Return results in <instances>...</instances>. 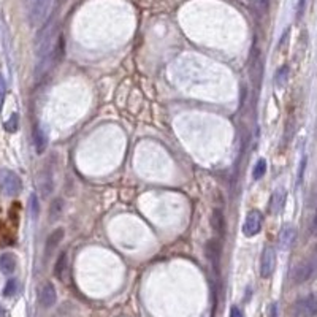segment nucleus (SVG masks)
<instances>
[{"mask_svg": "<svg viewBox=\"0 0 317 317\" xmlns=\"http://www.w3.org/2000/svg\"><path fill=\"white\" fill-rule=\"evenodd\" d=\"M51 8V0H29L27 5V21L30 27H38L46 21Z\"/></svg>", "mask_w": 317, "mask_h": 317, "instance_id": "1", "label": "nucleus"}, {"mask_svg": "<svg viewBox=\"0 0 317 317\" xmlns=\"http://www.w3.org/2000/svg\"><path fill=\"white\" fill-rule=\"evenodd\" d=\"M23 189V181L10 168H0V191L5 195H18Z\"/></svg>", "mask_w": 317, "mask_h": 317, "instance_id": "2", "label": "nucleus"}, {"mask_svg": "<svg viewBox=\"0 0 317 317\" xmlns=\"http://www.w3.org/2000/svg\"><path fill=\"white\" fill-rule=\"evenodd\" d=\"M317 271V252L311 254L308 259H306L303 264H300L293 271V282L295 284H303L308 279H311L314 276V273Z\"/></svg>", "mask_w": 317, "mask_h": 317, "instance_id": "3", "label": "nucleus"}, {"mask_svg": "<svg viewBox=\"0 0 317 317\" xmlns=\"http://www.w3.org/2000/svg\"><path fill=\"white\" fill-rule=\"evenodd\" d=\"M293 315L295 317H315L317 315V298L309 295L295 301L293 304Z\"/></svg>", "mask_w": 317, "mask_h": 317, "instance_id": "4", "label": "nucleus"}, {"mask_svg": "<svg viewBox=\"0 0 317 317\" xmlns=\"http://www.w3.org/2000/svg\"><path fill=\"white\" fill-rule=\"evenodd\" d=\"M276 268V250L273 246H267L260 259V276L267 279L270 278Z\"/></svg>", "mask_w": 317, "mask_h": 317, "instance_id": "5", "label": "nucleus"}, {"mask_svg": "<svg viewBox=\"0 0 317 317\" xmlns=\"http://www.w3.org/2000/svg\"><path fill=\"white\" fill-rule=\"evenodd\" d=\"M262 219H264V217H262L260 211H257V210L249 211L247 216H246V221L243 224L244 236H247V238L256 236L260 232V228H262Z\"/></svg>", "mask_w": 317, "mask_h": 317, "instance_id": "6", "label": "nucleus"}, {"mask_svg": "<svg viewBox=\"0 0 317 317\" xmlns=\"http://www.w3.org/2000/svg\"><path fill=\"white\" fill-rule=\"evenodd\" d=\"M38 300H40V304L43 306V308H51V306L56 304L57 293H56V289H54V286L51 282H46L45 286L41 287V290L38 293Z\"/></svg>", "mask_w": 317, "mask_h": 317, "instance_id": "7", "label": "nucleus"}, {"mask_svg": "<svg viewBox=\"0 0 317 317\" xmlns=\"http://www.w3.org/2000/svg\"><path fill=\"white\" fill-rule=\"evenodd\" d=\"M221 254H222V247H221L219 241H216V239H210L205 246V256L216 267V271H217V268H219Z\"/></svg>", "mask_w": 317, "mask_h": 317, "instance_id": "8", "label": "nucleus"}, {"mask_svg": "<svg viewBox=\"0 0 317 317\" xmlns=\"http://www.w3.org/2000/svg\"><path fill=\"white\" fill-rule=\"evenodd\" d=\"M286 199H287V192L286 189H276L271 195V200H270V210L273 214H279L282 211L284 205H286Z\"/></svg>", "mask_w": 317, "mask_h": 317, "instance_id": "9", "label": "nucleus"}, {"mask_svg": "<svg viewBox=\"0 0 317 317\" xmlns=\"http://www.w3.org/2000/svg\"><path fill=\"white\" fill-rule=\"evenodd\" d=\"M64 228H56L46 239V244H45V257H51V254L56 250V247L59 246V243L64 239Z\"/></svg>", "mask_w": 317, "mask_h": 317, "instance_id": "10", "label": "nucleus"}, {"mask_svg": "<svg viewBox=\"0 0 317 317\" xmlns=\"http://www.w3.org/2000/svg\"><path fill=\"white\" fill-rule=\"evenodd\" d=\"M32 138H34V146H35V151L38 152V154H43V152L46 151V135L45 132L41 130L40 125H35L34 130H32Z\"/></svg>", "mask_w": 317, "mask_h": 317, "instance_id": "11", "label": "nucleus"}, {"mask_svg": "<svg viewBox=\"0 0 317 317\" xmlns=\"http://www.w3.org/2000/svg\"><path fill=\"white\" fill-rule=\"evenodd\" d=\"M16 270V257L13 254H2L0 256V271L4 275H12V273Z\"/></svg>", "mask_w": 317, "mask_h": 317, "instance_id": "12", "label": "nucleus"}, {"mask_svg": "<svg viewBox=\"0 0 317 317\" xmlns=\"http://www.w3.org/2000/svg\"><path fill=\"white\" fill-rule=\"evenodd\" d=\"M211 228L217 233V235H224L225 232V219H224V214L221 210H213L211 214Z\"/></svg>", "mask_w": 317, "mask_h": 317, "instance_id": "13", "label": "nucleus"}, {"mask_svg": "<svg viewBox=\"0 0 317 317\" xmlns=\"http://www.w3.org/2000/svg\"><path fill=\"white\" fill-rule=\"evenodd\" d=\"M295 236H297V232H295L293 227H286L279 235V244L281 249H289L293 241H295Z\"/></svg>", "mask_w": 317, "mask_h": 317, "instance_id": "14", "label": "nucleus"}, {"mask_svg": "<svg viewBox=\"0 0 317 317\" xmlns=\"http://www.w3.org/2000/svg\"><path fill=\"white\" fill-rule=\"evenodd\" d=\"M65 268H67V252L64 250V252L59 254L57 260H56V265H54V276L62 279Z\"/></svg>", "mask_w": 317, "mask_h": 317, "instance_id": "15", "label": "nucleus"}, {"mask_svg": "<svg viewBox=\"0 0 317 317\" xmlns=\"http://www.w3.org/2000/svg\"><path fill=\"white\" fill-rule=\"evenodd\" d=\"M62 210H64L62 199H54L51 202V206H49V219H51V222L59 219V216L62 214Z\"/></svg>", "mask_w": 317, "mask_h": 317, "instance_id": "16", "label": "nucleus"}, {"mask_svg": "<svg viewBox=\"0 0 317 317\" xmlns=\"http://www.w3.org/2000/svg\"><path fill=\"white\" fill-rule=\"evenodd\" d=\"M265 173H267V160L259 159L257 163H256V167H254V171H252V178L256 181H259V179H262L265 176Z\"/></svg>", "mask_w": 317, "mask_h": 317, "instance_id": "17", "label": "nucleus"}, {"mask_svg": "<svg viewBox=\"0 0 317 317\" xmlns=\"http://www.w3.org/2000/svg\"><path fill=\"white\" fill-rule=\"evenodd\" d=\"M287 78H289V67L287 65H284V67H281L278 72H276V76H275V83L278 87H282L284 84L287 83Z\"/></svg>", "mask_w": 317, "mask_h": 317, "instance_id": "18", "label": "nucleus"}, {"mask_svg": "<svg viewBox=\"0 0 317 317\" xmlns=\"http://www.w3.org/2000/svg\"><path fill=\"white\" fill-rule=\"evenodd\" d=\"M29 206H30V216H32V219H37L38 214H40V206H38V197L35 194L30 195Z\"/></svg>", "mask_w": 317, "mask_h": 317, "instance_id": "19", "label": "nucleus"}, {"mask_svg": "<svg viewBox=\"0 0 317 317\" xmlns=\"http://www.w3.org/2000/svg\"><path fill=\"white\" fill-rule=\"evenodd\" d=\"M16 290H18V282H16V279H10L5 284L4 295H5V297H13V295L16 293Z\"/></svg>", "mask_w": 317, "mask_h": 317, "instance_id": "20", "label": "nucleus"}, {"mask_svg": "<svg viewBox=\"0 0 317 317\" xmlns=\"http://www.w3.org/2000/svg\"><path fill=\"white\" fill-rule=\"evenodd\" d=\"M18 121H19V119H18V114L15 113V114H12V117H10V121L5 124V129L8 130V132H16V130H18Z\"/></svg>", "mask_w": 317, "mask_h": 317, "instance_id": "21", "label": "nucleus"}, {"mask_svg": "<svg viewBox=\"0 0 317 317\" xmlns=\"http://www.w3.org/2000/svg\"><path fill=\"white\" fill-rule=\"evenodd\" d=\"M5 95H7V84H5V78H4L2 75H0V110H2Z\"/></svg>", "mask_w": 317, "mask_h": 317, "instance_id": "22", "label": "nucleus"}, {"mask_svg": "<svg viewBox=\"0 0 317 317\" xmlns=\"http://www.w3.org/2000/svg\"><path fill=\"white\" fill-rule=\"evenodd\" d=\"M306 156H303L301 162H300V168H298V184L303 181V174H304V170H306Z\"/></svg>", "mask_w": 317, "mask_h": 317, "instance_id": "23", "label": "nucleus"}, {"mask_svg": "<svg viewBox=\"0 0 317 317\" xmlns=\"http://www.w3.org/2000/svg\"><path fill=\"white\" fill-rule=\"evenodd\" d=\"M228 317H244V312L241 311V308H238V306H232L230 308V315Z\"/></svg>", "mask_w": 317, "mask_h": 317, "instance_id": "24", "label": "nucleus"}, {"mask_svg": "<svg viewBox=\"0 0 317 317\" xmlns=\"http://www.w3.org/2000/svg\"><path fill=\"white\" fill-rule=\"evenodd\" d=\"M304 5H306V0H298V8H297V18H301L303 12H304Z\"/></svg>", "mask_w": 317, "mask_h": 317, "instance_id": "25", "label": "nucleus"}, {"mask_svg": "<svg viewBox=\"0 0 317 317\" xmlns=\"http://www.w3.org/2000/svg\"><path fill=\"white\" fill-rule=\"evenodd\" d=\"M270 317H278V304L273 303L270 306Z\"/></svg>", "mask_w": 317, "mask_h": 317, "instance_id": "26", "label": "nucleus"}, {"mask_svg": "<svg viewBox=\"0 0 317 317\" xmlns=\"http://www.w3.org/2000/svg\"><path fill=\"white\" fill-rule=\"evenodd\" d=\"M0 317H4V309L2 308H0Z\"/></svg>", "mask_w": 317, "mask_h": 317, "instance_id": "27", "label": "nucleus"}, {"mask_svg": "<svg viewBox=\"0 0 317 317\" xmlns=\"http://www.w3.org/2000/svg\"><path fill=\"white\" fill-rule=\"evenodd\" d=\"M59 2H62V0H59Z\"/></svg>", "mask_w": 317, "mask_h": 317, "instance_id": "28", "label": "nucleus"}]
</instances>
